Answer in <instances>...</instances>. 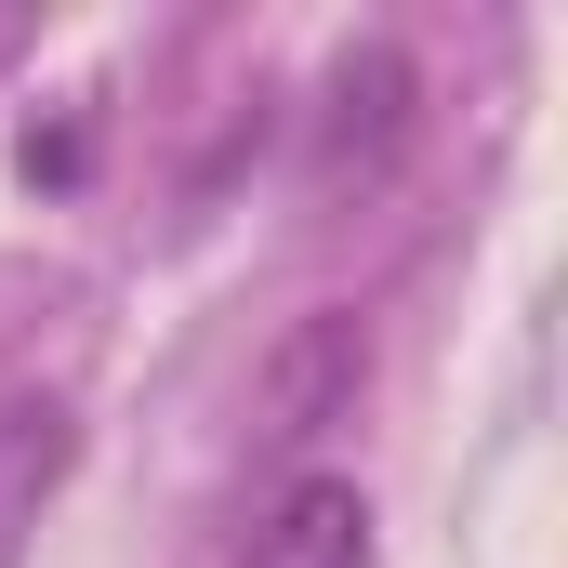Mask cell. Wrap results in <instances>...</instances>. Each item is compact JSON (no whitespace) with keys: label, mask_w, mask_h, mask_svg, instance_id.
I'll return each instance as SVG.
<instances>
[{"label":"cell","mask_w":568,"mask_h":568,"mask_svg":"<svg viewBox=\"0 0 568 568\" xmlns=\"http://www.w3.org/2000/svg\"><path fill=\"white\" fill-rule=\"evenodd\" d=\"M331 106H344V120H331V172H344L357 145H397V120H410V67L371 40V53H344V67H331Z\"/></svg>","instance_id":"obj_2"},{"label":"cell","mask_w":568,"mask_h":568,"mask_svg":"<svg viewBox=\"0 0 568 568\" xmlns=\"http://www.w3.org/2000/svg\"><path fill=\"white\" fill-rule=\"evenodd\" d=\"M239 568H371V503H357V476H291Z\"/></svg>","instance_id":"obj_1"}]
</instances>
